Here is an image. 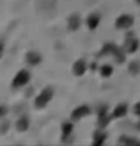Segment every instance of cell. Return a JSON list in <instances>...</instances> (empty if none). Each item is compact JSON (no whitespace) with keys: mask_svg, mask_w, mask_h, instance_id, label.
Returning a JSON list of instances; mask_svg holds the SVG:
<instances>
[{"mask_svg":"<svg viewBox=\"0 0 140 146\" xmlns=\"http://www.w3.org/2000/svg\"><path fill=\"white\" fill-rule=\"evenodd\" d=\"M28 82H30V71L28 70H20L16 75H14L11 86H12V89H20V87H25Z\"/></svg>","mask_w":140,"mask_h":146,"instance_id":"cell-1","label":"cell"},{"mask_svg":"<svg viewBox=\"0 0 140 146\" xmlns=\"http://www.w3.org/2000/svg\"><path fill=\"white\" fill-rule=\"evenodd\" d=\"M51 98H53V87H45V89H43L37 96H35L34 104H35V107H37V109H43V107H46L50 104Z\"/></svg>","mask_w":140,"mask_h":146,"instance_id":"cell-2","label":"cell"},{"mask_svg":"<svg viewBox=\"0 0 140 146\" xmlns=\"http://www.w3.org/2000/svg\"><path fill=\"white\" fill-rule=\"evenodd\" d=\"M133 16L131 14H121L119 18L115 20V29H119V31H129L131 27H133Z\"/></svg>","mask_w":140,"mask_h":146,"instance_id":"cell-3","label":"cell"},{"mask_svg":"<svg viewBox=\"0 0 140 146\" xmlns=\"http://www.w3.org/2000/svg\"><path fill=\"white\" fill-rule=\"evenodd\" d=\"M138 45H140L138 39L129 32L126 36V41H124V52H126V54H135L137 50H138Z\"/></svg>","mask_w":140,"mask_h":146,"instance_id":"cell-4","label":"cell"},{"mask_svg":"<svg viewBox=\"0 0 140 146\" xmlns=\"http://www.w3.org/2000/svg\"><path fill=\"white\" fill-rule=\"evenodd\" d=\"M91 114V107L89 105H80V107H76L75 111L71 112V119L73 121H80V119H83L85 116H89Z\"/></svg>","mask_w":140,"mask_h":146,"instance_id":"cell-5","label":"cell"},{"mask_svg":"<svg viewBox=\"0 0 140 146\" xmlns=\"http://www.w3.org/2000/svg\"><path fill=\"white\" fill-rule=\"evenodd\" d=\"M14 127H16L18 132H27L28 127H30V119H28V116H20L14 123Z\"/></svg>","mask_w":140,"mask_h":146,"instance_id":"cell-6","label":"cell"},{"mask_svg":"<svg viewBox=\"0 0 140 146\" xmlns=\"http://www.w3.org/2000/svg\"><path fill=\"white\" fill-rule=\"evenodd\" d=\"M85 21H87L89 31H96V29L99 27V23H101V16H99L98 13H92V14H89V18H87Z\"/></svg>","mask_w":140,"mask_h":146,"instance_id":"cell-7","label":"cell"},{"mask_svg":"<svg viewBox=\"0 0 140 146\" xmlns=\"http://www.w3.org/2000/svg\"><path fill=\"white\" fill-rule=\"evenodd\" d=\"M128 114V105L126 104H119L112 112H110V116H112V119H119V118H124V116Z\"/></svg>","mask_w":140,"mask_h":146,"instance_id":"cell-8","label":"cell"},{"mask_svg":"<svg viewBox=\"0 0 140 146\" xmlns=\"http://www.w3.org/2000/svg\"><path fill=\"white\" fill-rule=\"evenodd\" d=\"M60 130H62V141L68 143V141H69V135H73V130H75V127H73V121H66V123H62Z\"/></svg>","mask_w":140,"mask_h":146,"instance_id":"cell-9","label":"cell"},{"mask_svg":"<svg viewBox=\"0 0 140 146\" xmlns=\"http://www.w3.org/2000/svg\"><path fill=\"white\" fill-rule=\"evenodd\" d=\"M85 71H87V61H83V59H78L75 64H73V73H75L76 77H82V75H85Z\"/></svg>","mask_w":140,"mask_h":146,"instance_id":"cell-10","label":"cell"},{"mask_svg":"<svg viewBox=\"0 0 140 146\" xmlns=\"http://www.w3.org/2000/svg\"><path fill=\"white\" fill-rule=\"evenodd\" d=\"M80 23H82V18H80V14H71L69 20H68V29L71 32H76Z\"/></svg>","mask_w":140,"mask_h":146,"instance_id":"cell-11","label":"cell"},{"mask_svg":"<svg viewBox=\"0 0 140 146\" xmlns=\"http://www.w3.org/2000/svg\"><path fill=\"white\" fill-rule=\"evenodd\" d=\"M25 59H27V62L30 64V66H37V64L43 61V57H41V54H37V52H27Z\"/></svg>","mask_w":140,"mask_h":146,"instance_id":"cell-12","label":"cell"},{"mask_svg":"<svg viewBox=\"0 0 140 146\" xmlns=\"http://www.w3.org/2000/svg\"><path fill=\"white\" fill-rule=\"evenodd\" d=\"M110 121H112V116H110L108 112H105V114H98V127H99V128H105Z\"/></svg>","mask_w":140,"mask_h":146,"instance_id":"cell-13","label":"cell"},{"mask_svg":"<svg viewBox=\"0 0 140 146\" xmlns=\"http://www.w3.org/2000/svg\"><path fill=\"white\" fill-rule=\"evenodd\" d=\"M99 75L105 77V78L112 77L114 75V66H112V64H103V66L99 68Z\"/></svg>","mask_w":140,"mask_h":146,"instance_id":"cell-14","label":"cell"},{"mask_svg":"<svg viewBox=\"0 0 140 146\" xmlns=\"http://www.w3.org/2000/svg\"><path fill=\"white\" fill-rule=\"evenodd\" d=\"M105 141H106V134H105V132H101V130H98V132L94 134L92 143H94V144H103Z\"/></svg>","mask_w":140,"mask_h":146,"instance_id":"cell-15","label":"cell"},{"mask_svg":"<svg viewBox=\"0 0 140 146\" xmlns=\"http://www.w3.org/2000/svg\"><path fill=\"white\" fill-rule=\"evenodd\" d=\"M119 144H140L137 137H129V135H122L119 139Z\"/></svg>","mask_w":140,"mask_h":146,"instance_id":"cell-16","label":"cell"},{"mask_svg":"<svg viewBox=\"0 0 140 146\" xmlns=\"http://www.w3.org/2000/svg\"><path fill=\"white\" fill-rule=\"evenodd\" d=\"M129 71L133 73V75H137V73L140 71V62H138V61H133V62L129 64Z\"/></svg>","mask_w":140,"mask_h":146,"instance_id":"cell-17","label":"cell"},{"mask_svg":"<svg viewBox=\"0 0 140 146\" xmlns=\"http://www.w3.org/2000/svg\"><path fill=\"white\" fill-rule=\"evenodd\" d=\"M7 112H9V109H7L5 105H0V119H5Z\"/></svg>","mask_w":140,"mask_h":146,"instance_id":"cell-18","label":"cell"},{"mask_svg":"<svg viewBox=\"0 0 140 146\" xmlns=\"http://www.w3.org/2000/svg\"><path fill=\"white\" fill-rule=\"evenodd\" d=\"M135 114H137L138 118H140V102H138V104L135 105Z\"/></svg>","mask_w":140,"mask_h":146,"instance_id":"cell-19","label":"cell"},{"mask_svg":"<svg viewBox=\"0 0 140 146\" xmlns=\"http://www.w3.org/2000/svg\"><path fill=\"white\" fill-rule=\"evenodd\" d=\"M2 54H4V43L0 41V57H2Z\"/></svg>","mask_w":140,"mask_h":146,"instance_id":"cell-20","label":"cell"}]
</instances>
